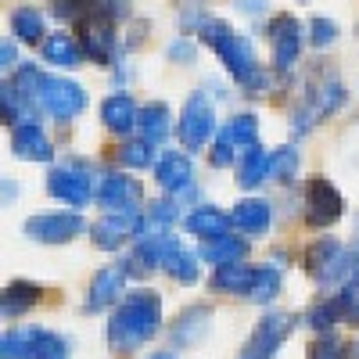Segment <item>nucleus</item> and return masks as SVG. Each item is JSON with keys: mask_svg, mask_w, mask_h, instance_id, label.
I'll list each match as a JSON object with an SVG mask.
<instances>
[{"mask_svg": "<svg viewBox=\"0 0 359 359\" xmlns=\"http://www.w3.org/2000/svg\"><path fill=\"white\" fill-rule=\"evenodd\" d=\"M219 133V123H216V104L208 101L205 90H194V94L184 101V111H180V123H176V137L187 151H201Z\"/></svg>", "mask_w": 359, "mask_h": 359, "instance_id": "7ed1b4c3", "label": "nucleus"}, {"mask_svg": "<svg viewBox=\"0 0 359 359\" xmlns=\"http://www.w3.org/2000/svg\"><path fill=\"white\" fill-rule=\"evenodd\" d=\"M29 348H33V327H15L0 341V355L4 359H25Z\"/></svg>", "mask_w": 359, "mask_h": 359, "instance_id": "58836bf2", "label": "nucleus"}, {"mask_svg": "<svg viewBox=\"0 0 359 359\" xmlns=\"http://www.w3.org/2000/svg\"><path fill=\"white\" fill-rule=\"evenodd\" d=\"M280 284H284L280 266H259V269H255V284H252V291H248V302H255V306L273 302V298L280 294Z\"/></svg>", "mask_w": 359, "mask_h": 359, "instance_id": "2f4dec72", "label": "nucleus"}, {"mask_svg": "<svg viewBox=\"0 0 359 359\" xmlns=\"http://www.w3.org/2000/svg\"><path fill=\"white\" fill-rule=\"evenodd\" d=\"M162 269H165V273H169L176 284H198V277H201V269H198V255H194V252H187L180 241H172V248H169V255H165Z\"/></svg>", "mask_w": 359, "mask_h": 359, "instance_id": "7c9ffc66", "label": "nucleus"}, {"mask_svg": "<svg viewBox=\"0 0 359 359\" xmlns=\"http://www.w3.org/2000/svg\"><path fill=\"white\" fill-rule=\"evenodd\" d=\"M341 320H348V316H345V309L338 306V298H334V294H331V298H323V302H316V306L306 313V323L313 327V331H320V334L334 331Z\"/></svg>", "mask_w": 359, "mask_h": 359, "instance_id": "72a5a7b5", "label": "nucleus"}, {"mask_svg": "<svg viewBox=\"0 0 359 359\" xmlns=\"http://www.w3.org/2000/svg\"><path fill=\"white\" fill-rule=\"evenodd\" d=\"M355 320H359V316H355Z\"/></svg>", "mask_w": 359, "mask_h": 359, "instance_id": "09e8293b", "label": "nucleus"}, {"mask_svg": "<svg viewBox=\"0 0 359 359\" xmlns=\"http://www.w3.org/2000/svg\"><path fill=\"white\" fill-rule=\"evenodd\" d=\"M172 241H176L172 233H144V237H137L133 255L126 259L130 269H133V273H151V269H162Z\"/></svg>", "mask_w": 359, "mask_h": 359, "instance_id": "6ab92c4d", "label": "nucleus"}, {"mask_svg": "<svg viewBox=\"0 0 359 359\" xmlns=\"http://www.w3.org/2000/svg\"><path fill=\"white\" fill-rule=\"evenodd\" d=\"M40 294H43V287L33 280H11L4 287V298H0V313H4V320H18L40 302Z\"/></svg>", "mask_w": 359, "mask_h": 359, "instance_id": "a878e982", "label": "nucleus"}, {"mask_svg": "<svg viewBox=\"0 0 359 359\" xmlns=\"http://www.w3.org/2000/svg\"><path fill=\"white\" fill-rule=\"evenodd\" d=\"M198 36H201V43L212 47V54L219 57V65L237 79L241 90H248V94H266V90L273 86V76H269L266 65H259L252 40L245 33H237L230 22L205 15L198 22Z\"/></svg>", "mask_w": 359, "mask_h": 359, "instance_id": "f257e3e1", "label": "nucleus"}, {"mask_svg": "<svg viewBox=\"0 0 359 359\" xmlns=\"http://www.w3.org/2000/svg\"><path fill=\"white\" fill-rule=\"evenodd\" d=\"M94 201L104 212H140L144 187H140V180H133L123 169H104V172H97Z\"/></svg>", "mask_w": 359, "mask_h": 359, "instance_id": "0eeeda50", "label": "nucleus"}, {"mask_svg": "<svg viewBox=\"0 0 359 359\" xmlns=\"http://www.w3.org/2000/svg\"><path fill=\"white\" fill-rule=\"evenodd\" d=\"M165 54H169V62H184V65H194V62H198V43H194L191 36H176V40L165 47Z\"/></svg>", "mask_w": 359, "mask_h": 359, "instance_id": "79ce46f5", "label": "nucleus"}, {"mask_svg": "<svg viewBox=\"0 0 359 359\" xmlns=\"http://www.w3.org/2000/svg\"><path fill=\"white\" fill-rule=\"evenodd\" d=\"M306 226L309 230H327L345 216V198L327 176H309L306 180Z\"/></svg>", "mask_w": 359, "mask_h": 359, "instance_id": "6e6552de", "label": "nucleus"}, {"mask_svg": "<svg viewBox=\"0 0 359 359\" xmlns=\"http://www.w3.org/2000/svg\"><path fill=\"white\" fill-rule=\"evenodd\" d=\"M11 155L22 162H50L54 147L47 140V133L40 130V123H25L11 130Z\"/></svg>", "mask_w": 359, "mask_h": 359, "instance_id": "a211bd4d", "label": "nucleus"}, {"mask_svg": "<svg viewBox=\"0 0 359 359\" xmlns=\"http://www.w3.org/2000/svg\"><path fill=\"white\" fill-rule=\"evenodd\" d=\"M158 331H162V294L151 287H137L126 291V298L115 306L104 334L115 355H130L144 348Z\"/></svg>", "mask_w": 359, "mask_h": 359, "instance_id": "f03ea898", "label": "nucleus"}, {"mask_svg": "<svg viewBox=\"0 0 359 359\" xmlns=\"http://www.w3.org/2000/svg\"><path fill=\"white\" fill-rule=\"evenodd\" d=\"M118 162H123L126 169H147V165H155L158 162V151H155V144L151 140H126L123 147H118Z\"/></svg>", "mask_w": 359, "mask_h": 359, "instance_id": "c9c22d12", "label": "nucleus"}, {"mask_svg": "<svg viewBox=\"0 0 359 359\" xmlns=\"http://www.w3.org/2000/svg\"><path fill=\"white\" fill-rule=\"evenodd\" d=\"M130 273H133L130 262H108V266H101L97 273H94V280H90V291H86L83 309H86V313H101V309H108V306H115V302H123Z\"/></svg>", "mask_w": 359, "mask_h": 359, "instance_id": "9b49d317", "label": "nucleus"}, {"mask_svg": "<svg viewBox=\"0 0 359 359\" xmlns=\"http://www.w3.org/2000/svg\"><path fill=\"white\" fill-rule=\"evenodd\" d=\"M291 327H294V320L287 313H266L255 323V331L248 334V341H245L237 359H273L277 348L284 345V338L291 334Z\"/></svg>", "mask_w": 359, "mask_h": 359, "instance_id": "f8f14e48", "label": "nucleus"}, {"mask_svg": "<svg viewBox=\"0 0 359 359\" xmlns=\"http://www.w3.org/2000/svg\"><path fill=\"white\" fill-rule=\"evenodd\" d=\"M269 155L273 151H266L262 144H252L241 151V158H237V184L245 191H255L269 180Z\"/></svg>", "mask_w": 359, "mask_h": 359, "instance_id": "b1692460", "label": "nucleus"}, {"mask_svg": "<svg viewBox=\"0 0 359 359\" xmlns=\"http://www.w3.org/2000/svg\"><path fill=\"white\" fill-rule=\"evenodd\" d=\"M15 194H18V191H15V184H8V180H4V201H8V198H15Z\"/></svg>", "mask_w": 359, "mask_h": 359, "instance_id": "a18cd8bd", "label": "nucleus"}, {"mask_svg": "<svg viewBox=\"0 0 359 359\" xmlns=\"http://www.w3.org/2000/svg\"><path fill=\"white\" fill-rule=\"evenodd\" d=\"M94 187H97V180L83 162H65L47 172V194L69 208H86L94 201Z\"/></svg>", "mask_w": 359, "mask_h": 359, "instance_id": "423d86ee", "label": "nucleus"}, {"mask_svg": "<svg viewBox=\"0 0 359 359\" xmlns=\"http://www.w3.org/2000/svg\"><path fill=\"white\" fill-rule=\"evenodd\" d=\"M255 269H259V266H245V262L216 266L212 287L223 291V294H245V298H248V291H252V284H255Z\"/></svg>", "mask_w": 359, "mask_h": 359, "instance_id": "c85d7f7f", "label": "nucleus"}, {"mask_svg": "<svg viewBox=\"0 0 359 359\" xmlns=\"http://www.w3.org/2000/svg\"><path fill=\"white\" fill-rule=\"evenodd\" d=\"M101 123H104V130L126 137L140 123V108H137V101L126 94V90H118V94H108L101 101Z\"/></svg>", "mask_w": 359, "mask_h": 359, "instance_id": "dca6fc26", "label": "nucleus"}, {"mask_svg": "<svg viewBox=\"0 0 359 359\" xmlns=\"http://www.w3.org/2000/svg\"><path fill=\"white\" fill-rule=\"evenodd\" d=\"M184 226H187V233H194V237H201V241H208V237L230 233L233 219H230L226 212H219L216 205H198L194 212L184 216Z\"/></svg>", "mask_w": 359, "mask_h": 359, "instance_id": "5701e85b", "label": "nucleus"}, {"mask_svg": "<svg viewBox=\"0 0 359 359\" xmlns=\"http://www.w3.org/2000/svg\"><path fill=\"white\" fill-rule=\"evenodd\" d=\"M345 252V245L338 241V237H316V241L306 248V269H309V273H313V280H320L323 273H327V269H331L334 266V259Z\"/></svg>", "mask_w": 359, "mask_h": 359, "instance_id": "c756f323", "label": "nucleus"}, {"mask_svg": "<svg viewBox=\"0 0 359 359\" xmlns=\"http://www.w3.org/2000/svg\"><path fill=\"white\" fill-rule=\"evenodd\" d=\"M11 36L18 40V43H29V47H43V40H47V22H43V11H36V8H29V4H22V8H15L11 11Z\"/></svg>", "mask_w": 359, "mask_h": 359, "instance_id": "bb28decb", "label": "nucleus"}, {"mask_svg": "<svg viewBox=\"0 0 359 359\" xmlns=\"http://www.w3.org/2000/svg\"><path fill=\"white\" fill-rule=\"evenodd\" d=\"M201 262L208 266H233V262H245L248 255V241L245 237H233V233H223V237H208L201 241Z\"/></svg>", "mask_w": 359, "mask_h": 359, "instance_id": "4be33fe9", "label": "nucleus"}, {"mask_svg": "<svg viewBox=\"0 0 359 359\" xmlns=\"http://www.w3.org/2000/svg\"><path fill=\"white\" fill-rule=\"evenodd\" d=\"M155 184L165 194H191L194 191V162L184 151H162L155 162Z\"/></svg>", "mask_w": 359, "mask_h": 359, "instance_id": "2eb2a0df", "label": "nucleus"}, {"mask_svg": "<svg viewBox=\"0 0 359 359\" xmlns=\"http://www.w3.org/2000/svg\"><path fill=\"white\" fill-rule=\"evenodd\" d=\"M25 359H69V341L47 327H33V348Z\"/></svg>", "mask_w": 359, "mask_h": 359, "instance_id": "473e14b6", "label": "nucleus"}, {"mask_svg": "<svg viewBox=\"0 0 359 359\" xmlns=\"http://www.w3.org/2000/svg\"><path fill=\"white\" fill-rule=\"evenodd\" d=\"M348 345L338 338V334H331V331H327V334H320L309 348H306V359H348Z\"/></svg>", "mask_w": 359, "mask_h": 359, "instance_id": "4c0bfd02", "label": "nucleus"}, {"mask_svg": "<svg viewBox=\"0 0 359 359\" xmlns=\"http://www.w3.org/2000/svg\"><path fill=\"white\" fill-rule=\"evenodd\" d=\"M266 36H269V50H273V72L280 79H287L298 65V57H302V22H298L294 15L280 11L266 22Z\"/></svg>", "mask_w": 359, "mask_h": 359, "instance_id": "39448f33", "label": "nucleus"}, {"mask_svg": "<svg viewBox=\"0 0 359 359\" xmlns=\"http://www.w3.org/2000/svg\"><path fill=\"white\" fill-rule=\"evenodd\" d=\"M137 130H140L144 140H151V144L158 147V144L176 130V126H172V111H169V104H165V101L144 104V108H140V123H137Z\"/></svg>", "mask_w": 359, "mask_h": 359, "instance_id": "cd10ccee", "label": "nucleus"}, {"mask_svg": "<svg viewBox=\"0 0 359 359\" xmlns=\"http://www.w3.org/2000/svg\"><path fill=\"white\" fill-rule=\"evenodd\" d=\"M309 43H313L316 50L334 47V43H338V22H334V18H323V15H316V18L309 22Z\"/></svg>", "mask_w": 359, "mask_h": 359, "instance_id": "ea45409f", "label": "nucleus"}, {"mask_svg": "<svg viewBox=\"0 0 359 359\" xmlns=\"http://www.w3.org/2000/svg\"><path fill=\"white\" fill-rule=\"evenodd\" d=\"M352 359H359V338H355V345H352V352H348Z\"/></svg>", "mask_w": 359, "mask_h": 359, "instance_id": "49530a36", "label": "nucleus"}, {"mask_svg": "<svg viewBox=\"0 0 359 359\" xmlns=\"http://www.w3.org/2000/svg\"><path fill=\"white\" fill-rule=\"evenodd\" d=\"M144 233V212H104L90 226V241L101 252H118L130 237Z\"/></svg>", "mask_w": 359, "mask_h": 359, "instance_id": "ddd939ff", "label": "nucleus"}, {"mask_svg": "<svg viewBox=\"0 0 359 359\" xmlns=\"http://www.w3.org/2000/svg\"><path fill=\"white\" fill-rule=\"evenodd\" d=\"M33 101L54 115V118H76L86 111V90L76 83V79H65V76H40L36 79V90H33Z\"/></svg>", "mask_w": 359, "mask_h": 359, "instance_id": "20e7f679", "label": "nucleus"}, {"mask_svg": "<svg viewBox=\"0 0 359 359\" xmlns=\"http://www.w3.org/2000/svg\"><path fill=\"white\" fill-rule=\"evenodd\" d=\"M118 22H108V18H86L76 25V36H79V47L86 57H94V65L108 69L115 65L118 50H123V43H118Z\"/></svg>", "mask_w": 359, "mask_h": 359, "instance_id": "1a4fd4ad", "label": "nucleus"}, {"mask_svg": "<svg viewBox=\"0 0 359 359\" xmlns=\"http://www.w3.org/2000/svg\"><path fill=\"white\" fill-rule=\"evenodd\" d=\"M208 327H212V309H208V306H187L184 313H180V316L172 320L169 341H172L176 348L198 345V341L208 334Z\"/></svg>", "mask_w": 359, "mask_h": 359, "instance_id": "f3484780", "label": "nucleus"}, {"mask_svg": "<svg viewBox=\"0 0 359 359\" xmlns=\"http://www.w3.org/2000/svg\"><path fill=\"white\" fill-rule=\"evenodd\" d=\"M237 151H241V147L233 144V137H230V133H226V126H223V130L216 133V144H212V165H216V169L237 165V158H241Z\"/></svg>", "mask_w": 359, "mask_h": 359, "instance_id": "a19ab883", "label": "nucleus"}, {"mask_svg": "<svg viewBox=\"0 0 359 359\" xmlns=\"http://www.w3.org/2000/svg\"><path fill=\"white\" fill-rule=\"evenodd\" d=\"M43 57H47V65H54V69H65V72H72V69H79L83 65V47H79V36H69V33H50L47 40H43Z\"/></svg>", "mask_w": 359, "mask_h": 359, "instance_id": "393cba45", "label": "nucleus"}, {"mask_svg": "<svg viewBox=\"0 0 359 359\" xmlns=\"http://www.w3.org/2000/svg\"><path fill=\"white\" fill-rule=\"evenodd\" d=\"M237 8H241L245 15H259V11L269 8V0H237Z\"/></svg>", "mask_w": 359, "mask_h": 359, "instance_id": "c03bdc74", "label": "nucleus"}, {"mask_svg": "<svg viewBox=\"0 0 359 359\" xmlns=\"http://www.w3.org/2000/svg\"><path fill=\"white\" fill-rule=\"evenodd\" d=\"M226 133L233 137V144L241 147H252V144H259V118L252 115V111H241V115H233L230 123H226Z\"/></svg>", "mask_w": 359, "mask_h": 359, "instance_id": "e433bc0d", "label": "nucleus"}, {"mask_svg": "<svg viewBox=\"0 0 359 359\" xmlns=\"http://www.w3.org/2000/svg\"><path fill=\"white\" fill-rule=\"evenodd\" d=\"M233 230H241L245 237H259L269 230V223H273V205H269L266 198H245L233 205Z\"/></svg>", "mask_w": 359, "mask_h": 359, "instance_id": "aec40b11", "label": "nucleus"}, {"mask_svg": "<svg viewBox=\"0 0 359 359\" xmlns=\"http://www.w3.org/2000/svg\"><path fill=\"white\" fill-rule=\"evenodd\" d=\"M22 230L40 245H69L72 237L86 230V219L79 212H43V216H29Z\"/></svg>", "mask_w": 359, "mask_h": 359, "instance_id": "9d476101", "label": "nucleus"}, {"mask_svg": "<svg viewBox=\"0 0 359 359\" xmlns=\"http://www.w3.org/2000/svg\"><path fill=\"white\" fill-rule=\"evenodd\" d=\"M151 359H176V355H169V352H158V355H151Z\"/></svg>", "mask_w": 359, "mask_h": 359, "instance_id": "de8ad7c7", "label": "nucleus"}, {"mask_svg": "<svg viewBox=\"0 0 359 359\" xmlns=\"http://www.w3.org/2000/svg\"><path fill=\"white\" fill-rule=\"evenodd\" d=\"M36 101L25 97L15 83H4L0 86V118H4V126H25V123H36Z\"/></svg>", "mask_w": 359, "mask_h": 359, "instance_id": "412c9836", "label": "nucleus"}, {"mask_svg": "<svg viewBox=\"0 0 359 359\" xmlns=\"http://www.w3.org/2000/svg\"><path fill=\"white\" fill-rule=\"evenodd\" d=\"M298 165H302L298 147L284 144V147H277V151L269 155V180H273V184H291L294 172H298Z\"/></svg>", "mask_w": 359, "mask_h": 359, "instance_id": "f704fd0d", "label": "nucleus"}, {"mask_svg": "<svg viewBox=\"0 0 359 359\" xmlns=\"http://www.w3.org/2000/svg\"><path fill=\"white\" fill-rule=\"evenodd\" d=\"M50 15L62 22H86V18H108L123 22L130 18V0H50Z\"/></svg>", "mask_w": 359, "mask_h": 359, "instance_id": "4468645a", "label": "nucleus"}, {"mask_svg": "<svg viewBox=\"0 0 359 359\" xmlns=\"http://www.w3.org/2000/svg\"><path fill=\"white\" fill-rule=\"evenodd\" d=\"M0 65H4V72H8V69H18V47H15L11 40L0 43Z\"/></svg>", "mask_w": 359, "mask_h": 359, "instance_id": "37998d69", "label": "nucleus"}]
</instances>
